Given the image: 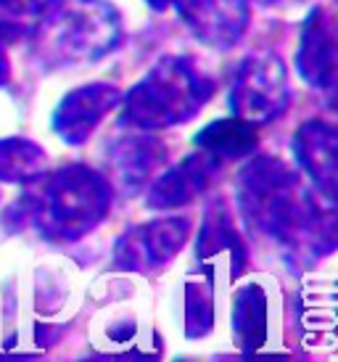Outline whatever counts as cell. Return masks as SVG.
<instances>
[{"label":"cell","instance_id":"6da1fadb","mask_svg":"<svg viewBox=\"0 0 338 362\" xmlns=\"http://www.w3.org/2000/svg\"><path fill=\"white\" fill-rule=\"evenodd\" d=\"M235 204L251 233L293 257H328L336 249L333 202L307 188L278 156H254L235 177Z\"/></svg>","mask_w":338,"mask_h":362},{"label":"cell","instance_id":"7a4b0ae2","mask_svg":"<svg viewBox=\"0 0 338 362\" xmlns=\"http://www.w3.org/2000/svg\"><path fill=\"white\" fill-rule=\"evenodd\" d=\"M3 222L11 230H37L45 241L74 243L95 230L111 209V182L85 164H66L32 180Z\"/></svg>","mask_w":338,"mask_h":362},{"label":"cell","instance_id":"3957f363","mask_svg":"<svg viewBox=\"0 0 338 362\" xmlns=\"http://www.w3.org/2000/svg\"><path fill=\"white\" fill-rule=\"evenodd\" d=\"M217 82L193 56H161L138 85L122 93V124L132 130H167L196 119Z\"/></svg>","mask_w":338,"mask_h":362},{"label":"cell","instance_id":"277c9868","mask_svg":"<svg viewBox=\"0 0 338 362\" xmlns=\"http://www.w3.org/2000/svg\"><path fill=\"white\" fill-rule=\"evenodd\" d=\"M124 27L106 0H53L37 19V51L53 66L95 64L120 48Z\"/></svg>","mask_w":338,"mask_h":362},{"label":"cell","instance_id":"5b68a950","mask_svg":"<svg viewBox=\"0 0 338 362\" xmlns=\"http://www.w3.org/2000/svg\"><path fill=\"white\" fill-rule=\"evenodd\" d=\"M230 111L251 124H269L291 106L286 64L278 53H249L230 74Z\"/></svg>","mask_w":338,"mask_h":362},{"label":"cell","instance_id":"8992f818","mask_svg":"<svg viewBox=\"0 0 338 362\" xmlns=\"http://www.w3.org/2000/svg\"><path fill=\"white\" fill-rule=\"evenodd\" d=\"M190 241L188 217H159L135 225L114 246V267L124 272H156L167 267Z\"/></svg>","mask_w":338,"mask_h":362},{"label":"cell","instance_id":"52a82bcc","mask_svg":"<svg viewBox=\"0 0 338 362\" xmlns=\"http://www.w3.org/2000/svg\"><path fill=\"white\" fill-rule=\"evenodd\" d=\"M169 6L190 35L214 51L233 48L251 21L249 0H169Z\"/></svg>","mask_w":338,"mask_h":362},{"label":"cell","instance_id":"ba28073f","mask_svg":"<svg viewBox=\"0 0 338 362\" xmlns=\"http://www.w3.org/2000/svg\"><path fill=\"white\" fill-rule=\"evenodd\" d=\"M122 90L111 82H90L69 90L53 111V132L66 146H82L120 106Z\"/></svg>","mask_w":338,"mask_h":362},{"label":"cell","instance_id":"9c48e42d","mask_svg":"<svg viewBox=\"0 0 338 362\" xmlns=\"http://www.w3.org/2000/svg\"><path fill=\"white\" fill-rule=\"evenodd\" d=\"M222 170H225L222 161H217L211 153L196 148L193 153L182 156L175 167L159 172L148 182L146 206L153 211L182 209V206L196 202Z\"/></svg>","mask_w":338,"mask_h":362},{"label":"cell","instance_id":"30bf717a","mask_svg":"<svg viewBox=\"0 0 338 362\" xmlns=\"http://www.w3.org/2000/svg\"><path fill=\"white\" fill-rule=\"evenodd\" d=\"M296 69L315 90L336 85V13L330 3H320L301 21L296 48Z\"/></svg>","mask_w":338,"mask_h":362},{"label":"cell","instance_id":"8fae6325","mask_svg":"<svg viewBox=\"0 0 338 362\" xmlns=\"http://www.w3.org/2000/svg\"><path fill=\"white\" fill-rule=\"evenodd\" d=\"M106 156L114 185L132 196L140 188H146L167 164V146L159 138L140 130L138 135H122L111 141Z\"/></svg>","mask_w":338,"mask_h":362},{"label":"cell","instance_id":"7c38bea8","mask_svg":"<svg viewBox=\"0 0 338 362\" xmlns=\"http://www.w3.org/2000/svg\"><path fill=\"white\" fill-rule=\"evenodd\" d=\"M293 156L304 170L315 191L333 202L336 199V148L338 135L336 127L325 119H309L293 135Z\"/></svg>","mask_w":338,"mask_h":362},{"label":"cell","instance_id":"4fadbf2b","mask_svg":"<svg viewBox=\"0 0 338 362\" xmlns=\"http://www.w3.org/2000/svg\"><path fill=\"white\" fill-rule=\"evenodd\" d=\"M196 259L199 262H217L219 257L230 259V275L240 278V272L249 262V249L238 235L228 204L222 199H214L209 209L204 211V222L196 235Z\"/></svg>","mask_w":338,"mask_h":362},{"label":"cell","instance_id":"5bb4252c","mask_svg":"<svg viewBox=\"0 0 338 362\" xmlns=\"http://www.w3.org/2000/svg\"><path fill=\"white\" fill-rule=\"evenodd\" d=\"M193 146L211 153L214 159L228 167L233 161H240L249 153H254V148L259 146V127L235 117V114L222 117V119H214L211 124H206L201 132H196Z\"/></svg>","mask_w":338,"mask_h":362},{"label":"cell","instance_id":"9a60e30c","mask_svg":"<svg viewBox=\"0 0 338 362\" xmlns=\"http://www.w3.org/2000/svg\"><path fill=\"white\" fill-rule=\"evenodd\" d=\"M267 315L269 299L262 283H246L240 286L233 299V336L243 354H254L267 341Z\"/></svg>","mask_w":338,"mask_h":362},{"label":"cell","instance_id":"2e32d148","mask_svg":"<svg viewBox=\"0 0 338 362\" xmlns=\"http://www.w3.org/2000/svg\"><path fill=\"white\" fill-rule=\"evenodd\" d=\"M45 151L30 138H3L0 141V182L30 185L45 172Z\"/></svg>","mask_w":338,"mask_h":362},{"label":"cell","instance_id":"e0dca14e","mask_svg":"<svg viewBox=\"0 0 338 362\" xmlns=\"http://www.w3.org/2000/svg\"><path fill=\"white\" fill-rule=\"evenodd\" d=\"M185 336L204 339L214 325V302H211L209 281L190 283L185 291Z\"/></svg>","mask_w":338,"mask_h":362},{"label":"cell","instance_id":"ac0fdd59","mask_svg":"<svg viewBox=\"0 0 338 362\" xmlns=\"http://www.w3.org/2000/svg\"><path fill=\"white\" fill-rule=\"evenodd\" d=\"M11 77V66H8V59H6V53L0 51V88L8 82Z\"/></svg>","mask_w":338,"mask_h":362},{"label":"cell","instance_id":"d6986e66","mask_svg":"<svg viewBox=\"0 0 338 362\" xmlns=\"http://www.w3.org/2000/svg\"><path fill=\"white\" fill-rule=\"evenodd\" d=\"M151 8L153 11H164V8H169V0H146Z\"/></svg>","mask_w":338,"mask_h":362}]
</instances>
